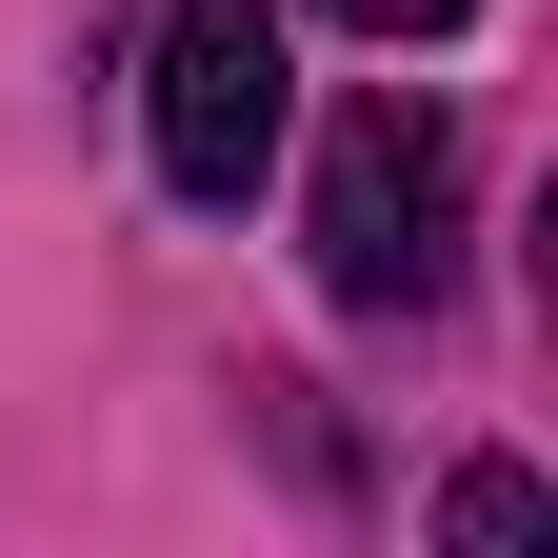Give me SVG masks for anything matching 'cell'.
Returning a JSON list of instances; mask_svg holds the SVG:
<instances>
[{
	"mask_svg": "<svg viewBox=\"0 0 558 558\" xmlns=\"http://www.w3.org/2000/svg\"><path fill=\"white\" fill-rule=\"evenodd\" d=\"M319 21H360V40H459L478 0H319Z\"/></svg>",
	"mask_w": 558,
	"mask_h": 558,
	"instance_id": "277c9868",
	"label": "cell"
},
{
	"mask_svg": "<svg viewBox=\"0 0 558 558\" xmlns=\"http://www.w3.org/2000/svg\"><path fill=\"white\" fill-rule=\"evenodd\" d=\"M279 120H300L279 0H180V21H160V180H180V199H259Z\"/></svg>",
	"mask_w": 558,
	"mask_h": 558,
	"instance_id": "7a4b0ae2",
	"label": "cell"
},
{
	"mask_svg": "<svg viewBox=\"0 0 558 558\" xmlns=\"http://www.w3.org/2000/svg\"><path fill=\"white\" fill-rule=\"evenodd\" d=\"M439 259H459V140H439V100H360L319 140V300L418 319Z\"/></svg>",
	"mask_w": 558,
	"mask_h": 558,
	"instance_id": "6da1fadb",
	"label": "cell"
},
{
	"mask_svg": "<svg viewBox=\"0 0 558 558\" xmlns=\"http://www.w3.org/2000/svg\"><path fill=\"white\" fill-rule=\"evenodd\" d=\"M439 519H459V538H538V478H519V459H478V478H439Z\"/></svg>",
	"mask_w": 558,
	"mask_h": 558,
	"instance_id": "3957f363",
	"label": "cell"
}]
</instances>
